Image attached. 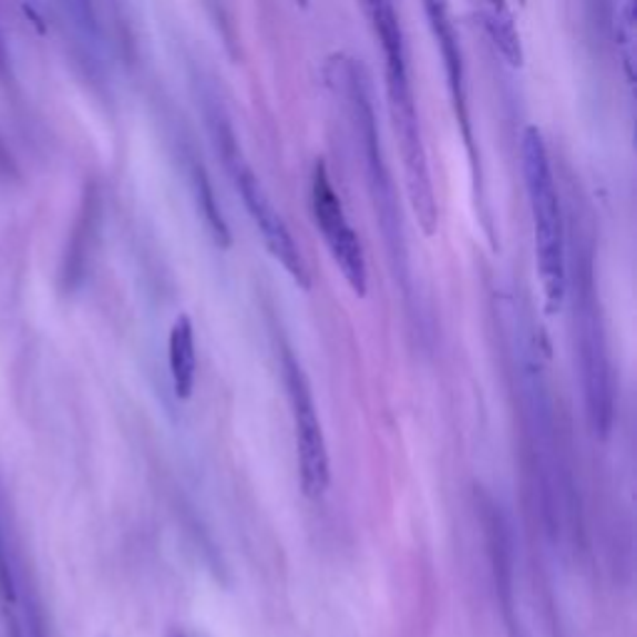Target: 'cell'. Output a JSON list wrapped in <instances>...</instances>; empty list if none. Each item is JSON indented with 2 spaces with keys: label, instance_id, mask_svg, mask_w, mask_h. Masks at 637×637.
Wrapping results in <instances>:
<instances>
[{
  "label": "cell",
  "instance_id": "6da1fadb",
  "mask_svg": "<svg viewBox=\"0 0 637 637\" xmlns=\"http://www.w3.org/2000/svg\"><path fill=\"white\" fill-rule=\"evenodd\" d=\"M363 10L369 13L373 33L379 38L383 53V75H387V95L389 113L393 130H397L403 167H407V187L409 199L417 215L423 235L433 237L439 227V207L436 192H433L431 169L427 147H423L421 123L417 113V100H413L411 70L407 40H403V28L399 23V13L391 3H367Z\"/></svg>",
  "mask_w": 637,
  "mask_h": 637
},
{
  "label": "cell",
  "instance_id": "7a4b0ae2",
  "mask_svg": "<svg viewBox=\"0 0 637 637\" xmlns=\"http://www.w3.org/2000/svg\"><path fill=\"white\" fill-rule=\"evenodd\" d=\"M523 177L528 189V205L533 217L535 237V261L545 295L548 315L561 311L565 295H568V267H565V235L561 197L555 189V177L548 157V147L538 125L523 130Z\"/></svg>",
  "mask_w": 637,
  "mask_h": 637
},
{
  "label": "cell",
  "instance_id": "3957f363",
  "mask_svg": "<svg viewBox=\"0 0 637 637\" xmlns=\"http://www.w3.org/2000/svg\"><path fill=\"white\" fill-rule=\"evenodd\" d=\"M207 120L212 137H215V147L227 165V172L235 187L239 192L242 202L249 212V217L255 219V227L259 229L261 239H265V247L269 249V255L275 257L281 267L287 269V275L297 281V287L309 289L311 287V275L305 257H301V249L297 247L295 237L287 227V222L281 219V215L275 207V202L267 195L265 185H261L257 172L249 167V162L245 160V153L235 137V130L227 123L225 113L217 103H212L207 107Z\"/></svg>",
  "mask_w": 637,
  "mask_h": 637
},
{
  "label": "cell",
  "instance_id": "277c9868",
  "mask_svg": "<svg viewBox=\"0 0 637 637\" xmlns=\"http://www.w3.org/2000/svg\"><path fill=\"white\" fill-rule=\"evenodd\" d=\"M575 319H578V353L585 389V407L595 436L605 439L613 427V377L608 343L600 319L598 289L590 257H581L578 265V299H575Z\"/></svg>",
  "mask_w": 637,
  "mask_h": 637
},
{
  "label": "cell",
  "instance_id": "5b68a950",
  "mask_svg": "<svg viewBox=\"0 0 637 637\" xmlns=\"http://www.w3.org/2000/svg\"><path fill=\"white\" fill-rule=\"evenodd\" d=\"M343 80H347V95H349V103H351L353 120H357V130H359V137H361L359 143L363 150V162H367L371 197H373V202H377V212L381 217L379 219L381 229H383V235H387L391 255L403 257L401 219H399L397 199H393V185L389 179L387 162H383V155H381L377 120H373V107H371L367 83H363L359 68L353 63H343Z\"/></svg>",
  "mask_w": 637,
  "mask_h": 637
},
{
  "label": "cell",
  "instance_id": "8992f818",
  "mask_svg": "<svg viewBox=\"0 0 637 637\" xmlns=\"http://www.w3.org/2000/svg\"><path fill=\"white\" fill-rule=\"evenodd\" d=\"M311 212H315L317 227L321 229V237L327 242L343 279L353 289V295L363 299L369 291L367 257H363L359 235L349 225L341 197L331 185L327 162L323 160H317L315 169H311Z\"/></svg>",
  "mask_w": 637,
  "mask_h": 637
},
{
  "label": "cell",
  "instance_id": "52a82bcc",
  "mask_svg": "<svg viewBox=\"0 0 637 637\" xmlns=\"http://www.w3.org/2000/svg\"><path fill=\"white\" fill-rule=\"evenodd\" d=\"M285 379L289 391V407L295 417V433H297V459H299V476L301 491L307 499L319 501L329 491L331 471H329V451L323 441V429L319 421V411L311 399V389L305 377V369L299 361L287 353L285 357Z\"/></svg>",
  "mask_w": 637,
  "mask_h": 637
},
{
  "label": "cell",
  "instance_id": "ba28073f",
  "mask_svg": "<svg viewBox=\"0 0 637 637\" xmlns=\"http://www.w3.org/2000/svg\"><path fill=\"white\" fill-rule=\"evenodd\" d=\"M429 16V23L433 35L439 40L441 55H443V68H446L449 78V93L453 100V113H456L463 143H466L473 177H476V189H481V167H479V153H476V137H473V125H471V113H469V90H466V65H463V48L456 28H453L449 18V8L441 3H427L423 6Z\"/></svg>",
  "mask_w": 637,
  "mask_h": 637
},
{
  "label": "cell",
  "instance_id": "9c48e42d",
  "mask_svg": "<svg viewBox=\"0 0 637 637\" xmlns=\"http://www.w3.org/2000/svg\"><path fill=\"white\" fill-rule=\"evenodd\" d=\"M167 357L175 397L179 401H189L197 383V347H195V327H192V319L187 315H177V319L172 321Z\"/></svg>",
  "mask_w": 637,
  "mask_h": 637
},
{
  "label": "cell",
  "instance_id": "30bf717a",
  "mask_svg": "<svg viewBox=\"0 0 637 637\" xmlns=\"http://www.w3.org/2000/svg\"><path fill=\"white\" fill-rule=\"evenodd\" d=\"M479 10H481L483 25L485 30H489L493 45L499 48V53L508 60L513 68H521L523 63L521 35H518V28H515L511 8L503 3H491V6H481Z\"/></svg>",
  "mask_w": 637,
  "mask_h": 637
},
{
  "label": "cell",
  "instance_id": "8fae6325",
  "mask_svg": "<svg viewBox=\"0 0 637 637\" xmlns=\"http://www.w3.org/2000/svg\"><path fill=\"white\" fill-rule=\"evenodd\" d=\"M192 185H195L197 205H199L202 215H205V222L212 232V237H215L217 245L229 247L232 245L229 227H227L225 217H222V209L217 207V199H215V192H212V185L207 179V172H205V167L197 165V162H192Z\"/></svg>",
  "mask_w": 637,
  "mask_h": 637
},
{
  "label": "cell",
  "instance_id": "7c38bea8",
  "mask_svg": "<svg viewBox=\"0 0 637 637\" xmlns=\"http://www.w3.org/2000/svg\"><path fill=\"white\" fill-rule=\"evenodd\" d=\"M615 43H618V50L623 53V63H625V73H628V80L633 83L635 73H633V63H635V3H623L618 8V16H615Z\"/></svg>",
  "mask_w": 637,
  "mask_h": 637
},
{
  "label": "cell",
  "instance_id": "4fadbf2b",
  "mask_svg": "<svg viewBox=\"0 0 637 637\" xmlns=\"http://www.w3.org/2000/svg\"><path fill=\"white\" fill-rule=\"evenodd\" d=\"M0 593H3L6 605L18 600V588H16L13 568H10V558H8V551H6L3 531H0Z\"/></svg>",
  "mask_w": 637,
  "mask_h": 637
},
{
  "label": "cell",
  "instance_id": "5bb4252c",
  "mask_svg": "<svg viewBox=\"0 0 637 637\" xmlns=\"http://www.w3.org/2000/svg\"><path fill=\"white\" fill-rule=\"evenodd\" d=\"M0 179L3 182H16L20 179V169H18V162L13 157V153L6 147L3 140H0Z\"/></svg>",
  "mask_w": 637,
  "mask_h": 637
},
{
  "label": "cell",
  "instance_id": "9a60e30c",
  "mask_svg": "<svg viewBox=\"0 0 637 637\" xmlns=\"http://www.w3.org/2000/svg\"><path fill=\"white\" fill-rule=\"evenodd\" d=\"M10 75V60H8V48H6V40L0 35V80H8Z\"/></svg>",
  "mask_w": 637,
  "mask_h": 637
},
{
  "label": "cell",
  "instance_id": "2e32d148",
  "mask_svg": "<svg viewBox=\"0 0 637 637\" xmlns=\"http://www.w3.org/2000/svg\"><path fill=\"white\" fill-rule=\"evenodd\" d=\"M20 10H23V13L30 18V23H33V25L38 28V33H45V23H43V18H40V16L35 13V8H33V6H23Z\"/></svg>",
  "mask_w": 637,
  "mask_h": 637
},
{
  "label": "cell",
  "instance_id": "e0dca14e",
  "mask_svg": "<svg viewBox=\"0 0 637 637\" xmlns=\"http://www.w3.org/2000/svg\"><path fill=\"white\" fill-rule=\"evenodd\" d=\"M6 628H8V637H25L18 618H13V615H8V613H6Z\"/></svg>",
  "mask_w": 637,
  "mask_h": 637
},
{
  "label": "cell",
  "instance_id": "ac0fdd59",
  "mask_svg": "<svg viewBox=\"0 0 637 637\" xmlns=\"http://www.w3.org/2000/svg\"><path fill=\"white\" fill-rule=\"evenodd\" d=\"M175 637H185V635H175Z\"/></svg>",
  "mask_w": 637,
  "mask_h": 637
}]
</instances>
